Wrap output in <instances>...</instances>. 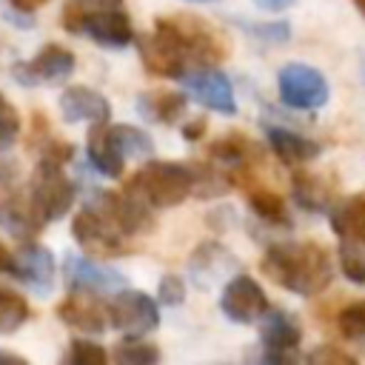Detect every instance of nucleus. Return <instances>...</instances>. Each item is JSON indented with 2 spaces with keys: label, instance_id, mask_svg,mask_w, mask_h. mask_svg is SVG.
<instances>
[{
  "label": "nucleus",
  "instance_id": "1",
  "mask_svg": "<svg viewBox=\"0 0 365 365\" xmlns=\"http://www.w3.org/2000/svg\"><path fill=\"white\" fill-rule=\"evenodd\" d=\"M262 271L268 274V279H274L279 288L291 294L317 297L334 279V259H331V251L314 240L277 242L265 251Z\"/></svg>",
  "mask_w": 365,
  "mask_h": 365
},
{
  "label": "nucleus",
  "instance_id": "2",
  "mask_svg": "<svg viewBox=\"0 0 365 365\" xmlns=\"http://www.w3.org/2000/svg\"><path fill=\"white\" fill-rule=\"evenodd\" d=\"M154 31L180 48L182 57H191L200 66H217L228 54V43L220 37L217 29H211L205 20L182 14V17H157Z\"/></svg>",
  "mask_w": 365,
  "mask_h": 365
},
{
  "label": "nucleus",
  "instance_id": "3",
  "mask_svg": "<svg viewBox=\"0 0 365 365\" xmlns=\"http://www.w3.org/2000/svg\"><path fill=\"white\" fill-rule=\"evenodd\" d=\"M125 191L137 194L148 205L171 208V205H180L188 194H194V171L191 165H182V163L151 160L128 180Z\"/></svg>",
  "mask_w": 365,
  "mask_h": 365
},
{
  "label": "nucleus",
  "instance_id": "4",
  "mask_svg": "<svg viewBox=\"0 0 365 365\" xmlns=\"http://www.w3.org/2000/svg\"><path fill=\"white\" fill-rule=\"evenodd\" d=\"M31 205L43 217V222L60 220L68 214L74 202V182L66 177L63 163L54 160H40L34 174H31Z\"/></svg>",
  "mask_w": 365,
  "mask_h": 365
},
{
  "label": "nucleus",
  "instance_id": "5",
  "mask_svg": "<svg viewBox=\"0 0 365 365\" xmlns=\"http://www.w3.org/2000/svg\"><path fill=\"white\" fill-rule=\"evenodd\" d=\"M277 88H279V100L285 106L302 108V111L322 108L328 103V91H331L325 74L308 63H285L277 74Z\"/></svg>",
  "mask_w": 365,
  "mask_h": 365
},
{
  "label": "nucleus",
  "instance_id": "6",
  "mask_svg": "<svg viewBox=\"0 0 365 365\" xmlns=\"http://www.w3.org/2000/svg\"><path fill=\"white\" fill-rule=\"evenodd\" d=\"M220 308L231 322L251 325V322L262 319V314L268 311V297L254 277L237 274L234 279L225 282L222 297H220Z\"/></svg>",
  "mask_w": 365,
  "mask_h": 365
},
{
  "label": "nucleus",
  "instance_id": "7",
  "mask_svg": "<svg viewBox=\"0 0 365 365\" xmlns=\"http://www.w3.org/2000/svg\"><path fill=\"white\" fill-rule=\"evenodd\" d=\"M71 234L94 257H117V254H125L123 234L106 220L103 211H91V208L77 211L74 220H71Z\"/></svg>",
  "mask_w": 365,
  "mask_h": 365
},
{
  "label": "nucleus",
  "instance_id": "8",
  "mask_svg": "<svg viewBox=\"0 0 365 365\" xmlns=\"http://www.w3.org/2000/svg\"><path fill=\"white\" fill-rule=\"evenodd\" d=\"M108 322L128 336H140L157 328L160 311L145 291H123L108 305Z\"/></svg>",
  "mask_w": 365,
  "mask_h": 365
},
{
  "label": "nucleus",
  "instance_id": "9",
  "mask_svg": "<svg viewBox=\"0 0 365 365\" xmlns=\"http://www.w3.org/2000/svg\"><path fill=\"white\" fill-rule=\"evenodd\" d=\"M180 80H182L185 91H191V97H194L197 103H202L205 108L220 111V114H237L234 88H231L228 77H225L220 68L202 66V68H197V71H185Z\"/></svg>",
  "mask_w": 365,
  "mask_h": 365
},
{
  "label": "nucleus",
  "instance_id": "10",
  "mask_svg": "<svg viewBox=\"0 0 365 365\" xmlns=\"http://www.w3.org/2000/svg\"><path fill=\"white\" fill-rule=\"evenodd\" d=\"M259 339L265 345V359L274 362H288L291 354L299 348L302 342V325L297 322L294 314L279 311V308H268L262 314V328H259Z\"/></svg>",
  "mask_w": 365,
  "mask_h": 365
},
{
  "label": "nucleus",
  "instance_id": "11",
  "mask_svg": "<svg viewBox=\"0 0 365 365\" xmlns=\"http://www.w3.org/2000/svg\"><path fill=\"white\" fill-rule=\"evenodd\" d=\"M74 71V54L57 43H48L43 46L29 63H17L11 68V77L17 83H26V86H34V83H54V80H63Z\"/></svg>",
  "mask_w": 365,
  "mask_h": 365
},
{
  "label": "nucleus",
  "instance_id": "12",
  "mask_svg": "<svg viewBox=\"0 0 365 365\" xmlns=\"http://www.w3.org/2000/svg\"><path fill=\"white\" fill-rule=\"evenodd\" d=\"M103 214L120 234H145L154 225L148 202L131 191L103 194Z\"/></svg>",
  "mask_w": 365,
  "mask_h": 365
},
{
  "label": "nucleus",
  "instance_id": "13",
  "mask_svg": "<svg viewBox=\"0 0 365 365\" xmlns=\"http://www.w3.org/2000/svg\"><path fill=\"white\" fill-rule=\"evenodd\" d=\"M9 271L34 291H48L54 285V257L48 248L34 245V242H29L11 254Z\"/></svg>",
  "mask_w": 365,
  "mask_h": 365
},
{
  "label": "nucleus",
  "instance_id": "14",
  "mask_svg": "<svg viewBox=\"0 0 365 365\" xmlns=\"http://www.w3.org/2000/svg\"><path fill=\"white\" fill-rule=\"evenodd\" d=\"M66 282L77 291H88V294H108L114 288L125 285V277L77 254L66 257Z\"/></svg>",
  "mask_w": 365,
  "mask_h": 365
},
{
  "label": "nucleus",
  "instance_id": "15",
  "mask_svg": "<svg viewBox=\"0 0 365 365\" xmlns=\"http://www.w3.org/2000/svg\"><path fill=\"white\" fill-rule=\"evenodd\" d=\"M328 222L342 242L365 245V194H348L334 200L328 208Z\"/></svg>",
  "mask_w": 365,
  "mask_h": 365
},
{
  "label": "nucleus",
  "instance_id": "16",
  "mask_svg": "<svg viewBox=\"0 0 365 365\" xmlns=\"http://www.w3.org/2000/svg\"><path fill=\"white\" fill-rule=\"evenodd\" d=\"M83 31L91 40H97L100 46H106V48H123V46L134 43L131 20L117 9H100L94 14H86Z\"/></svg>",
  "mask_w": 365,
  "mask_h": 365
},
{
  "label": "nucleus",
  "instance_id": "17",
  "mask_svg": "<svg viewBox=\"0 0 365 365\" xmlns=\"http://www.w3.org/2000/svg\"><path fill=\"white\" fill-rule=\"evenodd\" d=\"M86 151H88V160L91 165L103 174V177H120L123 174V165H125V154L114 137V128L106 125V123H94L91 131H88V143H86Z\"/></svg>",
  "mask_w": 365,
  "mask_h": 365
},
{
  "label": "nucleus",
  "instance_id": "18",
  "mask_svg": "<svg viewBox=\"0 0 365 365\" xmlns=\"http://www.w3.org/2000/svg\"><path fill=\"white\" fill-rule=\"evenodd\" d=\"M60 111L68 123H106L111 108H108V100L94 91V88H86V86H68L63 94H60Z\"/></svg>",
  "mask_w": 365,
  "mask_h": 365
},
{
  "label": "nucleus",
  "instance_id": "19",
  "mask_svg": "<svg viewBox=\"0 0 365 365\" xmlns=\"http://www.w3.org/2000/svg\"><path fill=\"white\" fill-rule=\"evenodd\" d=\"M137 48L143 57V66L154 77H182L185 74V57L180 54L177 46L163 40L157 31L151 37H137Z\"/></svg>",
  "mask_w": 365,
  "mask_h": 365
},
{
  "label": "nucleus",
  "instance_id": "20",
  "mask_svg": "<svg viewBox=\"0 0 365 365\" xmlns=\"http://www.w3.org/2000/svg\"><path fill=\"white\" fill-rule=\"evenodd\" d=\"M265 137H268V145L271 151L277 154V160H282L285 165H302V163H311L319 157L322 145L311 137H302L291 128H282V125H268L265 128Z\"/></svg>",
  "mask_w": 365,
  "mask_h": 365
},
{
  "label": "nucleus",
  "instance_id": "21",
  "mask_svg": "<svg viewBox=\"0 0 365 365\" xmlns=\"http://www.w3.org/2000/svg\"><path fill=\"white\" fill-rule=\"evenodd\" d=\"M57 317L68 325L77 328L83 334H100L106 328V311L100 308V302H94L88 297V291H77L68 294L60 305H57Z\"/></svg>",
  "mask_w": 365,
  "mask_h": 365
},
{
  "label": "nucleus",
  "instance_id": "22",
  "mask_svg": "<svg viewBox=\"0 0 365 365\" xmlns=\"http://www.w3.org/2000/svg\"><path fill=\"white\" fill-rule=\"evenodd\" d=\"M291 191L297 205H302L305 211H325L334 202V182H328V177L322 174H311V171H297L291 177Z\"/></svg>",
  "mask_w": 365,
  "mask_h": 365
},
{
  "label": "nucleus",
  "instance_id": "23",
  "mask_svg": "<svg viewBox=\"0 0 365 365\" xmlns=\"http://www.w3.org/2000/svg\"><path fill=\"white\" fill-rule=\"evenodd\" d=\"M0 225L17 237V240H29L43 228V217L34 211L31 200H20V197H6L0 200Z\"/></svg>",
  "mask_w": 365,
  "mask_h": 365
},
{
  "label": "nucleus",
  "instance_id": "24",
  "mask_svg": "<svg viewBox=\"0 0 365 365\" xmlns=\"http://www.w3.org/2000/svg\"><path fill=\"white\" fill-rule=\"evenodd\" d=\"M228 265H237V259L222 248V245H217V242H202L197 251H194V257H191V262H188V271H191V277H194V282L202 288H208Z\"/></svg>",
  "mask_w": 365,
  "mask_h": 365
},
{
  "label": "nucleus",
  "instance_id": "25",
  "mask_svg": "<svg viewBox=\"0 0 365 365\" xmlns=\"http://www.w3.org/2000/svg\"><path fill=\"white\" fill-rule=\"evenodd\" d=\"M208 154L217 163H225V165H234V168H248L251 163L262 160V148L257 143H251L248 137H242V134H225V137L214 140Z\"/></svg>",
  "mask_w": 365,
  "mask_h": 365
},
{
  "label": "nucleus",
  "instance_id": "26",
  "mask_svg": "<svg viewBox=\"0 0 365 365\" xmlns=\"http://www.w3.org/2000/svg\"><path fill=\"white\" fill-rule=\"evenodd\" d=\"M137 106H140V111L148 120L168 125V123H177L182 117V111H185V94H180V91H148V94H143L137 100Z\"/></svg>",
  "mask_w": 365,
  "mask_h": 365
},
{
  "label": "nucleus",
  "instance_id": "27",
  "mask_svg": "<svg viewBox=\"0 0 365 365\" xmlns=\"http://www.w3.org/2000/svg\"><path fill=\"white\" fill-rule=\"evenodd\" d=\"M248 205L268 225H291V214H288L285 200L271 188H262V185L248 188Z\"/></svg>",
  "mask_w": 365,
  "mask_h": 365
},
{
  "label": "nucleus",
  "instance_id": "28",
  "mask_svg": "<svg viewBox=\"0 0 365 365\" xmlns=\"http://www.w3.org/2000/svg\"><path fill=\"white\" fill-rule=\"evenodd\" d=\"M29 302L23 294L0 288V334H14L26 319H29Z\"/></svg>",
  "mask_w": 365,
  "mask_h": 365
},
{
  "label": "nucleus",
  "instance_id": "29",
  "mask_svg": "<svg viewBox=\"0 0 365 365\" xmlns=\"http://www.w3.org/2000/svg\"><path fill=\"white\" fill-rule=\"evenodd\" d=\"M336 328L339 336L348 342H365V299L348 302L339 314H336Z\"/></svg>",
  "mask_w": 365,
  "mask_h": 365
},
{
  "label": "nucleus",
  "instance_id": "30",
  "mask_svg": "<svg viewBox=\"0 0 365 365\" xmlns=\"http://www.w3.org/2000/svg\"><path fill=\"white\" fill-rule=\"evenodd\" d=\"M114 359L123 362V365H151V362L160 359V351H157L151 342H145V339L128 336V339H123V342L117 345Z\"/></svg>",
  "mask_w": 365,
  "mask_h": 365
},
{
  "label": "nucleus",
  "instance_id": "31",
  "mask_svg": "<svg viewBox=\"0 0 365 365\" xmlns=\"http://www.w3.org/2000/svg\"><path fill=\"white\" fill-rule=\"evenodd\" d=\"M111 128H114V137H117V143H120L125 157H151L154 154V143H151V137L145 131H140L134 125H123V123L111 125Z\"/></svg>",
  "mask_w": 365,
  "mask_h": 365
},
{
  "label": "nucleus",
  "instance_id": "32",
  "mask_svg": "<svg viewBox=\"0 0 365 365\" xmlns=\"http://www.w3.org/2000/svg\"><path fill=\"white\" fill-rule=\"evenodd\" d=\"M191 171H194V194L197 197H220L231 185L228 177L211 165H191Z\"/></svg>",
  "mask_w": 365,
  "mask_h": 365
},
{
  "label": "nucleus",
  "instance_id": "33",
  "mask_svg": "<svg viewBox=\"0 0 365 365\" xmlns=\"http://www.w3.org/2000/svg\"><path fill=\"white\" fill-rule=\"evenodd\" d=\"M362 248L365 245H354V242L339 245V268L356 285H365V251Z\"/></svg>",
  "mask_w": 365,
  "mask_h": 365
},
{
  "label": "nucleus",
  "instance_id": "34",
  "mask_svg": "<svg viewBox=\"0 0 365 365\" xmlns=\"http://www.w3.org/2000/svg\"><path fill=\"white\" fill-rule=\"evenodd\" d=\"M66 362H71V365H103V362H108V354L97 342L74 339L66 351Z\"/></svg>",
  "mask_w": 365,
  "mask_h": 365
},
{
  "label": "nucleus",
  "instance_id": "35",
  "mask_svg": "<svg viewBox=\"0 0 365 365\" xmlns=\"http://www.w3.org/2000/svg\"><path fill=\"white\" fill-rule=\"evenodd\" d=\"M20 134V114L17 108L0 94V148H9Z\"/></svg>",
  "mask_w": 365,
  "mask_h": 365
},
{
  "label": "nucleus",
  "instance_id": "36",
  "mask_svg": "<svg viewBox=\"0 0 365 365\" xmlns=\"http://www.w3.org/2000/svg\"><path fill=\"white\" fill-rule=\"evenodd\" d=\"M308 362H314V365H354L356 359L351 354L334 348V345H319L308 354Z\"/></svg>",
  "mask_w": 365,
  "mask_h": 365
},
{
  "label": "nucleus",
  "instance_id": "37",
  "mask_svg": "<svg viewBox=\"0 0 365 365\" xmlns=\"http://www.w3.org/2000/svg\"><path fill=\"white\" fill-rule=\"evenodd\" d=\"M157 297L163 305H180L182 297H185V288H182V279L177 274H165L157 285Z\"/></svg>",
  "mask_w": 365,
  "mask_h": 365
},
{
  "label": "nucleus",
  "instance_id": "38",
  "mask_svg": "<svg viewBox=\"0 0 365 365\" xmlns=\"http://www.w3.org/2000/svg\"><path fill=\"white\" fill-rule=\"evenodd\" d=\"M257 37H262V40H268V43H282V40H288V34H291V29H288V23H282V20H277V23H259V26H248Z\"/></svg>",
  "mask_w": 365,
  "mask_h": 365
},
{
  "label": "nucleus",
  "instance_id": "39",
  "mask_svg": "<svg viewBox=\"0 0 365 365\" xmlns=\"http://www.w3.org/2000/svg\"><path fill=\"white\" fill-rule=\"evenodd\" d=\"M83 20H86V11L80 9V3H71L63 9V29L66 31H83Z\"/></svg>",
  "mask_w": 365,
  "mask_h": 365
},
{
  "label": "nucleus",
  "instance_id": "40",
  "mask_svg": "<svg viewBox=\"0 0 365 365\" xmlns=\"http://www.w3.org/2000/svg\"><path fill=\"white\" fill-rule=\"evenodd\" d=\"M205 128H208V123H205V117H197V120H188V123H182V137L185 140H200V137H205Z\"/></svg>",
  "mask_w": 365,
  "mask_h": 365
},
{
  "label": "nucleus",
  "instance_id": "41",
  "mask_svg": "<svg viewBox=\"0 0 365 365\" xmlns=\"http://www.w3.org/2000/svg\"><path fill=\"white\" fill-rule=\"evenodd\" d=\"M254 6L262 11H285L288 6H294V0H254Z\"/></svg>",
  "mask_w": 365,
  "mask_h": 365
},
{
  "label": "nucleus",
  "instance_id": "42",
  "mask_svg": "<svg viewBox=\"0 0 365 365\" xmlns=\"http://www.w3.org/2000/svg\"><path fill=\"white\" fill-rule=\"evenodd\" d=\"M17 9H23V11H34V9H40L43 3H48V0H11Z\"/></svg>",
  "mask_w": 365,
  "mask_h": 365
},
{
  "label": "nucleus",
  "instance_id": "43",
  "mask_svg": "<svg viewBox=\"0 0 365 365\" xmlns=\"http://www.w3.org/2000/svg\"><path fill=\"white\" fill-rule=\"evenodd\" d=\"M83 6H94V9H114L120 0H77Z\"/></svg>",
  "mask_w": 365,
  "mask_h": 365
},
{
  "label": "nucleus",
  "instance_id": "44",
  "mask_svg": "<svg viewBox=\"0 0 365 365\" xmlns=\"http://www.w3.org/2000/svg\"><path fill=\"white\" fill-rule=\"evenodd\" d=\"M0 362H17V365H26L23 356H17V354H6V351H0Z\"/></svg>",
  "mask_w": 365,
  "mask_h": 365
},
{
  "label": "nucleus",
  "instance_id": "45",
  "mask_svg": "<svg viewBox=\"0 0 365 365\" xmlns=\"http://www.w3.org/2000/svg\"><path fill=\"white\" fill-rule=\"evenodd\" d=\"M354 6H356V9H359V14L365 17V0H354Z\"/></svg>",
  "mask_w": 365,
  "mask_h": 365
},
{
  "label": "nucleus",
  "instance_id": "46",
  "mask_svg": "<svg viewBox=\"0 0 365 365\" xmlns=\"http://www.w3.org/2000/svg\"><path fill=\"white\" fill-rule=\"evenodd\" d=\"M191 3H214V0H191Z\"/></svg>",
  "mask_w": 365,
  "mask_h": 365
}]
</instances>
